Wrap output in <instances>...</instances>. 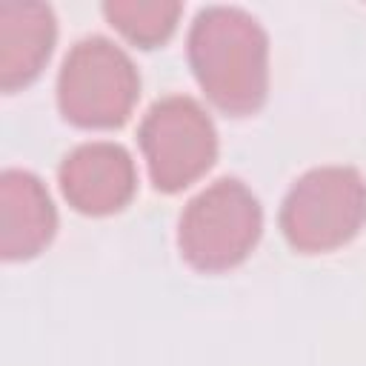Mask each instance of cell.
Instances as JSON below:
<instances>
[{
  "mask_svg": "<svg viewBox=\"0 0 366 366\" xmlns=\"http://www.w3.org/2000/svg\"><path fill=\"white\" fill-rule=\"evenodd\" d=\"M366 223V180L352 166H317L283 197L280 232L295 252L320 254L349 243Z\"/></svg>",
  "mask_w": 366,
  "mask_h": 366,
  "instance_id": "3",
  "label": "cell"
},
{
  "mask_svg": "<svg viewBox=\"0 0 366 366\" xmlns=\"http://www.w3.org/2000/svg\"><path fill=\"white\" fill-rule=\"evenodd\" d=\"M137 143L152 177L163 194H174L203 177L217 157V132L194 97L169 94L143 114Z\"/></svg>",
  "mask_w": 366,
  "mask_h": 366,
  "instance_id": "5",
  "label": "cell"
},
{
  "mask_svg": "<svg viewBox=\"0 0 366 366\" xmlns=\"http://www.w3.org/2000/svg\"><path fill=\"white\" fill-rule=\"evenodd\" d=\"M263 209L237 177H220L197 192L177 223V249L197 272H226L240 266L257 246Z\"/></svg>",
  "mask_w": 366,
  "mask_h": 366,
  "instance_id": "2",
  "label": "cell"
},
{
  "mask_svg": "<svg viewBox=\"0 0 366 366\" xmlns=\"http://www.w3.org/2000/svg\"><path fill=\"white\" fill-rule=\"evenodd\" d=\"M57 180L69 206L89 217H106L129 206L137 189L134 160L120 143L97 140L71 149L60 169Z\"/></svg>",
  "mask_w": 366,
  "mask_h": 366,
  "instance_id": "6",
  "label": "cell"
},
{
  "mask_svg": "<svg viewBox=\"0 0 366 366\" xmlns=\"http://www.w3.org/2000/svg\"><path fill=\"white\" fill-rule=\"evenodd\" d=\"M183 6L174 0H106L103 14L106 20L134 46L154 49L166 43L180 17Z\"/></svg>",
  "mask_w": 366,
  "mask_h": 366,
  "instance_id": "9",
  "label": "cell"
},
{
  "mask_svg": "<svg viewBox=\"0 0 366 366\" xmlns=\"http://www.w3.org/2000/svg\"><path fill=\"white\" fill-rule=\"evenodd\" d=\"M189 66L206 97L232 117L254 114L269 92V37L237 6H206L189 29Z\"/></svg>",
  "mask_w": 366,
  "mask_h": 366,
  "instance_id": "1",
  "label": "cell"
},
{
  "mask_svg": "<svg viewBox=\"0 0 366 366\" xmlns=\"http://www.w3.org/2000/svg\"><path fill=\"white\" fill-rule=\"evenodd\" d=\"M140 94L132 57L94 34L77 40L57 74L60 114L80 129H117L129 120Z\"/></svg>",
  "mask_w": 366,
  "mask_h": 366,
  "instance_id": "4",
  "label": "cell"
},
{
  "mask_svg": "<svg viewBox=\"0 0 366 366\" xmlns=\"http://www.w3.org/2000/svg\"><path fill=\"white\" fill-rule=\"evenodd\" d=\"M57 40L46 3H0V89L17 92L40 77Z\"/></svg>",
  "mask_w": 366,
  "mask_h": 366,
  "instance_id": "8",
  "label": "cell"
},
{
  "mask_svg": "<svg viewBox=\"0 0 366 366\" xmlns=\"http://www.w3.org/2000/svg\"><path fill=\"white\" fill-rule=\"evenodd\" d=\"M57 232V212L43 180L23 169L0 174V257L29 260Z\"/></svg>",
  "mask_w": 366,
  "mask_h": 366,
  "instance_id": "7",
  "label": "cell"
}]
</instances>
